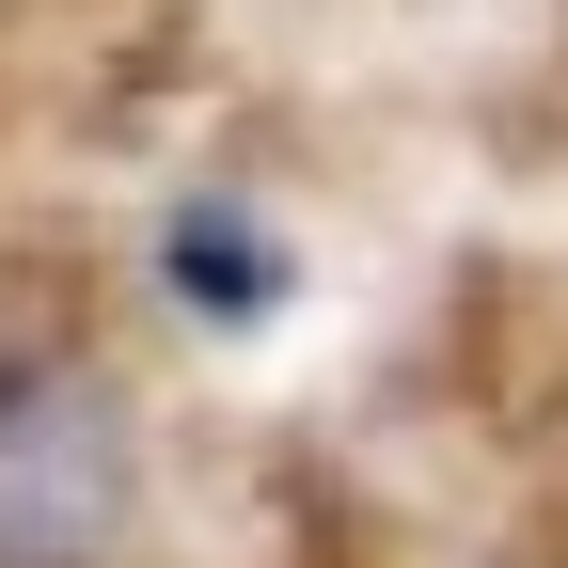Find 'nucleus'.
Segmentation results:
<instances>
[{"label":"nucleus","mask_w":568,"mask_h":568,"mask_svg":"<svg viewBox=\"0 0 568 568\" xmlns=\"http://www.w3.org/2000/svg\"><path fill=\"white\" fill-rule=\"evenodd\" d=\"M142 537V410L80 347H0V568H111Z\"/></svg>","instance_id":"obj_1"},{"label":"nucleus","mask_w":568,"mask_h":568,"mask_svg":"<svg viewBox=\"0 0 568 568\" xmlns=\"http://www.w3.org/2000/svg\"><path fill=\"white\" fill-rule=\"evenodd\" d=\"M159 268H174V301H205V316H268L284 301V237L253 222V205L237 190H205V205H174V222H159Z\"/></svg>","instance_id":"obj_2"}]
</instances>
